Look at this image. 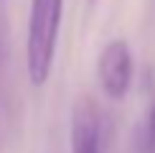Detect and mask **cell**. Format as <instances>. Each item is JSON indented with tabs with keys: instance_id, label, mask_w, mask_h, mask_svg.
I'll return each instance as SVG.
<instances>
[{
	"instance_id": "cell-1",
	"label": "cell",
	"mask_w": 155,
	"mask_h": 153,
	"mask_svg": "<svg viewBox=\"0 0 155 153\" xmlns=\"http://www.w3.org/2000/svg\"><path fill=\"white\" fill-rule=\"evenodd\" d=\"M64 0H31L25 31V69L33 87H43L54 69Z\"/></svg>"
},
{
	"instance_id": "cell-2",
	"label": "cell",
	"mask_w": 155,
	"mask_h": 153,
	"mask_svg": "<svg viewBox=\"0 0 155 153\" xmlns=\"http://www.w3.org/2000/svg\"><path fill=\"white\" fill-rule=\"evenodd\" d=\"M97 76H99L102 92H104L109 100H114V102L125 100L127 89H130V82H132V54H130L127 41L112 38V41L99 51Z\"/></svg>"
},
{
	"instance_id": "cell-3",
	"label": "cell",
	"mask_w": 155,
	"mask_h": 153,
	"mask_svg": "<svg viewBox=\"0 0 155 153\" xmlns=\"http://www.w3.org/2000/svg\"><path fill=\"white\" fill-rule=\"evenodd\" d=\"M104 130L94 100L81 97L71 110V153H102Z\"/></svg>"
},
{
	"instance_id": "cell-4",
	"label": "cell",
	"mask_w": 155,
	"mask_h": 153,
	"mask_svg": "<svg viewBox=\"0 0 155 153\" xmlns=\"http://www.w3.org/2000/svg\"><path fill=\"white\" fill-rule=\"evenodd\" d=\"M10 56V18H8V0H0V74Z\"/></svg>"
},
{
	"instance_id": "cell-5",
	"label": "cell",
	"mask_w": 155,
	"mask_h": 153,
	"mask_svg": "<svg viewBox=\"0 0 155 153\" xmlns=\"http://www.w3.org/2000/svg\"><path fill=\"white\" fill-rule=\"evenodd\" d=\"M145 153H155V102L147 112V125H145Z\"/></svg>"
}]
</instances>
